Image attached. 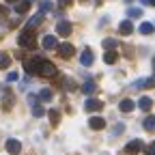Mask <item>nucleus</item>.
<instances>
[{
  "label": "nucleus",
  "instance_id": "obj_1",
  "mask_svg": "<svg viewBox=\"0 0 155 155\" xmlns=\"http://www.w3.org/2000/svg\"><path fill=\"white\" fill-rule=\"evenodd\" d=\"M17 43L22 48H35V28H24V32L17 39Z\"/></svg>",
  "mask_w": 155,
  "mask_h": 155
},
{
  "label": "nucleus",
  "instance_id": "obj_2",
  "mask_svg": "<svg viewBox=\"0 0 155 155\" xmlns=\"http://www.w3.org/2000/svg\"><path fill=\"white\" fill-rule=\"evenodd\" d=\"M37 73L39 75H43V78H52V75H56V67L50 63V61H39V65H37Z\"/></svg>",
  "mask_w": 155,
  "mask_h": 155
},
{
  "label": "nucleus",
  "instance_id": "obj_3",
  "mask_svg": "<svg viewBox=\"0 0 155 155\" xmlns=\"http://www.w3.org/2000/svg\"><path fill=\"white\" fill-rule=\"evenodd\" d=\"M56 52H58V56H61V58H71V56L75 54V50H73L71 43H58V45H56Z\"/></svg>",
  "mask_w": 155,
  "mask_h": 155
},
{
  "label": "nucleus",
  "instance_id": "obj_4",
  "mask_svg": "<svg viewBox=\"0 0 155 155\" xmlns=\"http://www.w3.org/2000/svg\"><path fill=\"white\" fill-rule=\"evenodd\" d=\"M142 140H131L127 147H125V155H136V153H140L142 151Z\"/></svg>",
  "mask_w": 155,
  "mask_h": 155
},
{
  "label": "nucleus",
  "instance_id": "obj_5",
  "mask_svg": "<svg viewBox=\"0 0 155 155\" xmlns=\"http://www.w3.org/2000/svg\"><path fill=\"white\" fill-rule=\"evenodd\" d=\"M101 108H104V101H99V99H86L84 101V110L86 112H97Z\"/></svg>",
  "mask_w": 155,
  "mask_h": 155
},
{
  "label": "nucleus",
  "instance_id": "obj_6",
  "mask_svg": "<svg viewBox=\"0 0 155 155\" xmlns=\"http://www.w3.org/2000/svg\"><path fill=\"white\" fill-rule=\"evenodd\" d=\"M5 147H7V151H9L11 155H17L19 151H22V142H19V140H15V138H9Z\"/></svg>",
  "mask_w": 155,
  "mask_h": 155
},
{
  "label": "nucleus",
  "instance_id": "obj_7",
  "mask_svg": "<svg viewBox=\"0 0 155 155\" xmlns=\"http://www.w3.org/2000/svg\"><path fill=\"white\" fill-rule=\"evenodd\" d=\"M56 35H61V37H69V35H71V24H69V22H65V19H63V22H58V24H56Z\"/></svg>",
  "mask_w": 155,
  "mask_h": 155
},
{
  "label": "nucleus",
  "instance_id": "obj_8",
  "mask_svg": "<svg viewBox=\"0 0 155 155\" xmlns=\"http://www.w3.org/2000/svg\"><path fill=\"white\" fill-rule=\"evenodd\" d=\"M39 61H41L39 56H32L30 61H26V63H24V69H26V73L35 75V73H37V65H39Z\"/></svg>",
  "mask_w": 155,
  "mask_h": 155
},
{
  "label": "nucleus",
  "instance_id": "obj_9",
  "mask_svg": "<svg viewBox=\"0 0 155 155\" xmlns=\"http://www.w3.org/2000/svg\"><path fill=\"white\" fill-rule=\"evenodd\" d=\"M41 45H43L45 50H56L58 39H56L54 35H45V37H43V41H41Z\"/></svg>",
  "mask_w": 155,
  "mask_h": 155
},
{
  "label": "nucleus",
  "instance_id": "obj_10",
  "mask_svg": "<svg viewBox=\"0 0 155 155\" xmlns=\"http://www.w3.org/2000/svg\"><path fill=\"white\" fill-rule=\"evenodd\" d=\"M80 63H82L84 67H91V65H93V52H91L88 48L82 52V56H80Z\"/></svg>",
  "mask_w": 155,
  "mask_h": 155
},
{
  "label": "nucleus",
  "instance_id": "obj_11",
  "mask_svg": "<svg viewBox=\"0 0 155 155\" xmlns=\"http://www.w3.org/2000/svg\"><path fill=\"white\" fill-rule=\"evenodd\" d=\"M88 125H91V129H104L106 127V121L101 119V116H93V119L88 121Z\"/></svg>",
  "mask_w": 155,
  "mask_h": 155
},
{
  "label": "nucleus",
  "instance_id": "obj_12",
  "mask_svg": "<svg viewBox=\"0 0 155 155\" xmlns=\"http://www.w3.org/2000/svg\"><path fill=\"white\" fill-rule=\"evenodd\" d=\"M119 32H121V35H131V32H134V24L129 22V19H125V22L119 24Z\"/></svg>",
  "mask_w": 155,
  "mask_h": 155
},
{
  "label": "nucleus",
  "instance_id": "obj_13",
  "mask_svg": "<svg viewBox=\"0 0 155 155\" xmlns=\"http://www.w3.org/2000/svg\"><path fill=\"white\" fill-rule=\"evenodd\" d=\"M151 106H153V99H151V97H140V101H138V108L140 110H144V112H149L151 110Z\"/></svg>",
  "mask_w": 155,
  "mask_h": 155
},
{
  "label": "nucleus",
  "instance_id": "obj_14",
  "mask_svg": "<svg viewBox=\"0 0 155 155\" xmlns=\"http://www.w3.org/2000/svg\"><path fill=\"white\" fill-rule=\"evenodd\" d=\"M41 19H43V13L39 11V13H37L35 17H30V19H28V24H26V28H37L39 24H41Z\"/></svg>",
  "mask_w": 155,
  "mask_h": 155
},
{
  "label": "nucleus",
  "instance_id": "obj_15",
  "mask_svg": "<svg viewBox=\"0 0 155 155\" xmlns=\"http://www.w3.org/2000/svg\"><path fill=\"white\" fill-rule=\"evenodd\" d=\"M82 93H84V95H95V93H97V86H95V82H93V80L84 82V86H82Z\"/></svg>",
  "mask_w": 155,
  "mask_h": 155
},
{
  "label": "nucleus",
  "instance_id": "obj_16",
  "mask_svg": "<svg viewBox=\"0 0 155 155\" xmlns=\"http://www.w3.org/2000/svg\"><path fill=\"white\" fill-rule=\"evenodd\" d=\"M119 108H121V112H131V110L136 108V104H134L131 99H123V101L119 104Z\"/></svg>",
  "mask_w": 155,
  "mask_h": 155
},
{
  "label": "nucleus",
  "instance_id": "obj_17",
  "mask_svg": "<svg viewBox=\"0 0 155 155\" xmlns=\"http://www.w3.org/2000/svg\"><path fill=\"white\" fill-rule=\"evenodd\" d=\"M104 63H108V65H114V63H116V52H114V50H106Z\"/></svg>",
  "mask_w": 155,
  "mask_h": 155
},
{
  "label": "nucleus",
  "instance_id": "obj_18",
  "mask_svg": "<svg viewBox=\"0 0 155 155\" xmlns=\"http://www.w3.org/2000/svg\"><path fill=\"white\" fill-rule=\"evenodd\" d=\"M11 65V56L7 52H0V69H7Z\"/></svg>",
  "mask_w": 155,
  "mask_h": 155
},
{
  "label": "nucleus",
  "instance_id": "obj_19",
  "mask_svg": "<svg viewBox=\"0 0 155 155\" xmlns=\"http://www.w3.org/2000/svg\"><path fill=\"white\" fill-rule=\"evenodd\" d=\"M28 9H30V0H22V2L15 5V11H17V13H26Z\"/></svg>",
  "mask_w": 155,
  "mask_h": 155
},
{
  "label": "nucleus",
  "instance_id": "obj_20",
  "mask_svg": "<svg viewBox=\"0 0 155 155\" xmlns=\"http://www.w3.org/2000/svg\"><path fill=\"white\" fill-rule=\"evenodd\" d=\"M142 86H153V80H151V78H149V80H138V82H134L131 84V88H142Z\"/></svg>",
  "mask_w": 155,
  "mask_h": 155
},
{
  "label": "nucleus",
  "instance_id": "obj_21",
  "mask_svg": "<svg viewBox=\"0 0 155 155\" xmlns=\"http://www.w3.org/2000/svg\"><path fill=\"white\" fill-rule=\"evenodd\" d=\"M39 99H41V101H52V91H50V88H41Z\"/></svg>",
  "mask_w": 155,
  "mask_h": 155
},
{
  "label": "nucleus",
  "instance_id": "obj_22",
  "mask_svg": "<svg viewBox=\"0 0 155 155\" xmlns=\"http://www.w3.org/2000/svg\"><path fill=\"white\" fill-rule=\"evenodd\" d=\"M116 45H119V41H116V39H112V37L104 39V48H106V50H114Z\"/></svg>",
  "mask_w": 155,
  "mask_h": 155
},
{
  "label": "nucleus",
  "instance_id": "obj_23",
  "mask_svg": "<svg viewBox=\"0 0 155 155\" xmlns=\"http://www.w3.org/2000/svg\"><path fill=\"white\" fill-rule=\"evenodd\" d=\"M144 129L147 131H153L155 129V116H147V119H144Z\"/></svg>",
  "mask_w": 155,
  "mask_h": 155
},
{
  "label": "nucleus",
  "instance_id": "obj_24",
  "mask_svg": "<svg viewBox=\"0 0 155 155\" xmlns=\"http://www.w3.org/2000/svg\"><path fill=\"white\" fill-rule=\"evenodd\" d=\"M140 32H142V35H151V32H153V24H151V22L140 24Z\"/></svg>",
  "mask_w": 155,
  "mask_h": 155
},
{
  "label": "nucleus",
  "instance_id": "obj_25",
  "mask_svg": "<svg viewBox=\"0 0 155 155\" xmlns=\"http://www.w3.org/2000/svg\"><path fill=\"white\" fill-rule=\"evenodd\" d=\"M32 114L37 116V119H41V116H43L45 112H43V108H41V106H39V104H35V106H32Z\"/></svg>",
  "mask_w": 155,
  "mask_h": 155
},
{
  "label": "nucleus",
  "instance_id": "obj_26",
  "mask_svg": "<svg viewBox=\"0 0 155 155\" xmlns=\"http://www.w3.org/2000/svg\"><path fill=\"white\" fill-rule=\"evenodd\" d=\"M50 121H52V123H54V125H56V123H58V121H61V114H58V112H56V110H50Z\"/></svg>",
  "mask_w": 155,
  "mask_h": 155
},
{
  "label": "nucleus",
  "instance_id": "obj_27",
  "mask_svg": "<svg viewBox=\"0 0 155 155\" xmlns=\"http://www.w3.org/2000/svg\"><path fill=\"white\" fill-rule=\"evenodd\" d=\"M48 11H52V2H48V0H45V2H41V13L45 15Z\"/></svg>",
  "mask_w": 155,
  "mask_h": 155
},
{
  "label": "nucleus",
  "instance_id": "obj_28",
  "mask_svg": "<svg viewBox=\"0 0 155 155\" xmlns=\"http://www.w3.org/2000/svg\"><path fill=\"white\" fill-rule=\"evenodd\" d=\"M140 15H142V11H140V9H136V7H131V9H129V17H140Z\"/></svg>",
  "mask_w": 155,
  "mask_h": 155
},
{
  "label": "nucleus",
  "instance_id": "obj_29",
  "mask_svg": "<svg viewBox=\"0 0 155 155\" xmlns=\"http://www.w3.org/2000/svg\"><path fill=\"white\" fill-rule=\"evenodd\" d=\"M7 80H9V82H15V80H19V73H15V71H13V73H9V75H7Z\"/></svg>",
  "mask_w": 155,
  "mask_h": 155
},
{
  "label": "nucleus",
  "instance_id": "obj_30",
  "mask_svg": "<svg viewBox=\"0 0 155 155\" xmlns=\"http://www.w3.org/2000/svg\"><path fill=\"white\" fill-rule=\"evenodd\" d=\"M123 131H125V125L121 123V125H116V127H114V131H112V134L116 136V134H123Z\"/></svg>",
  "mask_w": 155,
  "mask_h": 155
},
{
  "label": "nucleus",
  "instance_id": "obj_31",
  "mask_svg": "<svg viewBox=\"0 0 155 155\" xmlns=\"http://www.w3.org/2000/svg\"><path fill=\"white\" fill-rule=\"evenodd\" d=\"M71 2H73V0H58V7H63V9H65V7H69Z\"/></svg>",
  "mask_w": 155,
  "mask_h": 155
},
{
  "label": "nucleus",
  "instance_id": "obj_32",
  "mask_svg": "<svg viewBox=\"0 0 155 155\" xmlns=\"http://www.w3.org/2000/svg\"><path fill=\"white\" fill-rule=\"evenodd\" d=\"M144 153H147V155H155V147H153V144H149V147L144 149Z\"/></svg>",
  "mask_w": 155,
  "mask_h": 155
},
{
  "label": "nucleus",
  "instance_id": "obj_33",
  "mask_svg": "<svg viewBox=\"0 0 155 155\" xmlns=\"http://www.w3.org/2000/svg\"><path fill=\"white\" fill-rule=\"evenodd\" d=\"M5 15H7V9H5V7H0V19H5Z\"/></svg>",
  "mask_w": 155,
  "mask_h": 155
},
{
  "label": "nucleus",
  "instance_id": "obj_34",
  "mask_svg": "<svg viewBox=\"0 0 155 155\" xmlns=\"http://www.w3.org/2000/svg\"><path fill=\"white\" fill-rule=\"evenodd\" d=\"M28 101H30V104L35 106V104H37V97H35V95H28Z\"/></svg>",
  "mask_w": 155,
  "mask_h": 155
},
{
  "label": "nucleus",
  "instance_id": "obj_35",
  "mask_svg": "<svg viewBox=\"0 0 155 155\" xmlns=\"http://www.w3.org/2000/svg\"><path fill=\"white\" fill-rule=\"evenodd\" d=\"M155 0H142V5H153Z\"/></svg>",
  "mask_w": 155,
  "mask_h": 155
},
{
  "label": "nucleus",
  "instance_id": "obj_36",
  "mask_svg": "<svg viewBox=\"0 0 155 155\" xmlns=\"http://www.w3.org/2000/svg\"><path fill=\"white\" fill-rule=\"evenodd\" d=\"M5 2H17V0H5Z\"/></svg>",
  "mask_w": 155,
  "mask_h": 155
},
{
  "label": "nucleus",
  "instance_id": "obj_37",
  "mask_svg": "<svg viewBox=\"0 0 155 155\" xmlns=\"http://www.w3.org/2000/svg\"><path fill=\"white\" fill-rule=\"evenodd\" d=\"M125 2H131V0H125Z\"/></svg>",
  "mask_w": 155,
  "mask_h": 155
}]
</instances>
